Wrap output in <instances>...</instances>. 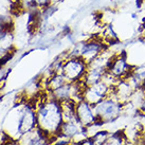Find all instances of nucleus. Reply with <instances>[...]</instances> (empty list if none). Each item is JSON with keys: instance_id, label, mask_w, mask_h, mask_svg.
Masks as SVG:
<instances>
[{"instance_id": "nucleus-5", "label": "nucleus", "mask_w": 145, "mask_h": 145, "mask_svg": "<svg viewBox=\"0 0 145 145\" xmlns=\"http://www.w3.org/2000/svg\"><path fill=\"white\" fill-rule=\"evenodd\" d=\"M133 70V66L129 63L125 50H121L112 57L107 68V73L117 82H119L126 80L131 74Z\"/></svg>"}, {"instance_id": "nucleus-7", "label": "nucleus", "mask_w": 145, "mask_h": 145, "mask_svg": "<svg viewBox=\"0 0 145 145\" xmlns=\"http://www.w3.org/2000/svg\"><path fill=\"white\" fill-rule=\"evenodd\" d=\"M18 145H51L52 138L40 128H34L17 139Z\"/></svg>"}, {"instance_id": "nucleus-2", "label": "nucleus", "mask_w": 145, "mask_h": 145, "mask_svg": "<svg viewBox=\"0 0 145 145\" xmlns=\"http://www.w3.org/2000/svg\"><path fill=\"white\" fill-rule=\"evenodd\" d=\"M107 46L97 35L90 36L83 41L75 42L72 48L68 50L69 56H80L87 64H90L101 54Z\"/></svg>"}, {"instance_id": "nucleus-12", "label": "nucleus", "mask_w": 145, "mask_h": 145, "mask_svg": "<svg viewBox=\"0 0 145 145\" xmlns=\"http://www.w3.org/2000/svg\"><path fill=\"white\" fill-rule=\"evenodd\" d=\"M64 117V121H72L76 119L75 114V109H76V103L73 100H65L59 102Z\"/></svg>"}, {"instance_id": "nucleus-3", "label": "nucleus", "mask_w": 145, "mask_h": 145, "mask_svg": "<svg viewBox=\"0 0 145 145\" xmlns=\"http://www.w3.org/2000/svg\"><path fill=\"white\" fill-rule=\"evenodd\" d=\"M94 110L99 121L105 125L110 124L118 121L122 117L124 111V104L119 101L113 93L110 92L106 99L94 105Z\"/></svg>"}, {"instance_id": "nucleus-9", "label": "nucleus", "mask_w": 145, "mask_h": 145, "mask_svg": "<svg viewBox=\"0 0 145 145\" xmlns=\"http://www.w3.org/2000/svg\"><path fill=\"white\" fill-rule=\"evenodd\" d=\"M135 91H136V89L131 86L127 78L117 82V84L111 89V93H113L118 100L123 104L130 101Z\"/></svg>"}, {"instance_id": "nucleus-4", "label": "nucleus", "mask_w": 145, "mask_h": 145, "mask_svg": "<svg viewBox=\"0 0 145 145\" xmlns=\"http://www.w3.org/2000/svg\"><path fill=\"white\" fill-rule=\"evenodd\" d=\"M88 64L80 56H68L63 63L61 73L68 83L80 82L87 71Z\"/></svg>"}, {"instance_id": "nucleus-16", "label": "nucleus", "mask_w": 145, "mask_h": 145, "mask_svg": "<svg viewBox=\"0 0 145 145\" xmlns=\"http://www.w3.org/2000/svg\"><path fill=\"white\" fill-rule=\"evenodd\" d=\"M33 4L37 10H44L46 8H48L50 4V0H33Z\"/></svg>"}, {"instance_id": "nucleus-6", "label": "nucleus", "mask_w": 145, "mask_h": 145, "mask_svg": "<svg viewBox=\"0 0 145 145\" xmlns=\"http://www.w3.org/2000/svg\"><path fill=\"white\" fill-rule=\"evenodd\" d=\"M112 86L102 80L99 83L86 86L83 91V100L90 103L91 105H97L108 97L111 92Z\"/></svg>"}, {"instance_id": "nucleus-8", "label": "nucleus", "mask_w": 145, "mask_h": 145, "mask_svg": "<svg viewBox=\"0 0 145 145\" xmlns=\"http://www.w3.org/2000/svg\"><path fill=\"white\" fill-rule=\"evenodd\" d=\"M75 114H76V119L78 120V122L84 127H88L97 121V113L94 110V105H91L84 100L76 103Z\"/></svg>"}, {"instance_id": "nucleus-20", "label": "nucleus", "mask_w": 145, "mask_h": 145, "mask_svg": "<svg viewBox=\"0 0 145 145\" xmlns=\"http://www.w3.org/2000/svg\"><path fill=\"white\" fill-rule=\"evenodd\" d=\"M144 87H145V86H144Z\"/></svg>"}, {"instance_id": "nucleus-10", "label": "nucleus", "mask_w": 145, "mask_h": 145, "mask_svg": "<svg viewBox=\"0 0 145 145\" xmlns=\"http://www.w3.org/2000/svg\"><path fill=\"white\" fill-rule=\"evenodd\" d=\"M97 36L101 38L103 42L107 47H111V46L120 44L119 33L117 32V30H116V28H114V25L112 24L103 25L101 31L97 34Z\"/></svg>"}, {"instance_id": "nucleus-18", "label": "nucleus", "mask_w": 145, "mask_h": 145, "mask_svg": "<svg viewBox=\"0 0 145 145\" xmlns=\"http://www.w3.org/2000/svg\"><path fill=\"white\" fill-rule=\"evenodd\" d=\"M61 1H63V0H50V4H51V5H56L57 7Z\"/></svg>"}, {"instance_id": "nucleus-1", "label": "nucleus", "mask_w": 145, "mask_h": 145, "mask_svg": "<svg viewBox=\"0 0 145 145\" xmlns=\"http://www.w3.org/2000/svg\"><path fill=\"white\" fill-rule=\"evenodd\" d=\"M31 101H33L36 108L37 127L51 138L58 135L64 123L59 102L53 99L49 90H41Z\"/></svg>"}, {"instance_id": "nucleus-17", "label": "nucleus", "mask_w": 145, "mask_h": 145, "mask_svg": "<svg viewBox=\"0 0 145 145\" xmlns=\"http://www.w3.org/2000/svg\"><path fill=\"white\" fill-rule=\"evenodd\" d=\"M137 113L142 118H145V97H143V100L141 101V103L139 104L137 108Z\"/></svg>"}, {"instance_id": "nucleus-14", "label": "nucleus", "mask_w": 145, "mask_h": 145, "mask_svg": "<svg viewBox=\"0 0 145 145\" xmlns=\"http://www.w3.org/2000/svg\"><path fill=\"white\" fill-rule=\"evenodd\" d=\"M109 135H110V131H109L108 129L102 128L100 130H97V133L90 138L93 140L94 145H104V143L107 140V138L109 137Z\"/></svg>"}, {"instance_id": "nucleus-11", "label": "nucleus", "mask_w": 145, "mask_h": 145, "mask_svg": "<svg viewBox=\"0 0 145 145\" xmlns=\"http://www.w3.org/2000/svg\"><path fill=\"white\" fill-rule=\"evenodd\" d=\"M106 72H107V70H105V69L99 68V67H95V66H92V65H88L87 71L85 73L82 82L86 86L99 83V82H101L103 80Z\"/></svg>"}, {"instance_id": "nucleus-13", "label": "nucleus", "mask_w": 145, "mask_h": 145, "mask_svg": "<svg viewBox=\"0 0 145 145\" xmlns=\"http://www.w3.org/2000/svg\"><path fill=\"white\" fill-rule=\"evenodd\" d=\"M67 81L65 80L64 75L61 73H54L50 77H48L46 81L44 82V90H49V91H54L61 87L64 84H66Z\"/></svg>"}, {"instance_id": "nucleus-15", "label": "nucleus", "mask_w": 145, "mask_h": 145, "mask_svg": "<svg viewBox=\"0 0 145 145\" xmlns=\"http://www.w3.org/2000/svg\"><path fill=\"white\" fill-rule=\"evenodd\" d=\"M20 3L21 8L24 12H29V11H33V10H37L34 4H33V0H18Z\"/></svg>"}, {"instance_id": "nucleus-19", "label": "nucleus", "mask_w": 145, "mask_h": 145, "mask_svg": "<svg viewBox=\"0 0 145 145\" xmlns=\"http://www.w3.org/2000/svg\"><path fill=\"white\" fill-rule=\"evenodd\" d=\"M142 137L145 140V125H143V130H142Z\"/></svg>"}]
</instances>
